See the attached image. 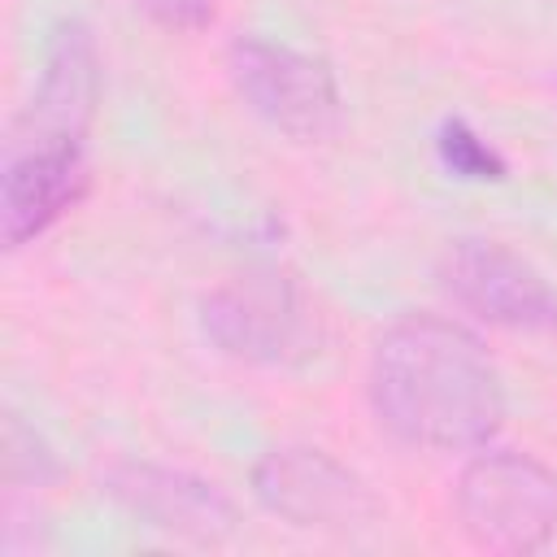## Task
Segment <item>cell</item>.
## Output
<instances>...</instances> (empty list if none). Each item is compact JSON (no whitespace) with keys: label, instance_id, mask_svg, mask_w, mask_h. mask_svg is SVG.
<instances>
[{"label":"cell","instance_id":"6da1fadb","mask_svg":"<svg viewBox=\"0 0 557 557\" xmlns=\"http://www.w3.org/2000/svg\"><path fill=\"white\" fill-rule=\"evenodd\" d=\"M370 405L413 448H479L505 418V387L487 348L457 322L413 313L387 326L370 357Z\"/></svg>","mask_w":557,"mask_h":557},{"label":"cell","instance_id":"7a4b0ae2","mask_svg":"<svg viewBox=\"0 0 557 557\" xmlns=\"http://www.w3.org/2000/svg\"><path fill=\"white\" fill-rule=\"evenodd\" d=\"M87 126L91 117L65 100L30 96L4 144L0 170V235L22 248L48 231L87 191Z\"/></svg>","mask_w":557,"mask_h":557},{"label":"cell","instance_id":"3957f363","mask_svg":"<svg viewBox=\"0 0 557 557\" xmlns=\"http://www.w3.org/2000/svg\"><path fill=\"white\" fill-rule=\"evenodd\" d=\"M457 518L483 553H540L557 535V474L527 453H479L457 479Z\"/></svg>","mask_w":557,"mask_h":557},{"label":"cell","instance_id":"277c9868","mask_svg":"<svg viewBox=\"0 0 557 557\" xmlns=\"http://www.w3.org/2000/svg\"><path fill=\"white\" fill-rule=\"evenodd\" d=\"M226 74L244 104L292 139L318 144L339 126V91L318 57L248 35L231 44Z\"/></svg>","mask_w":557,"mask_h":557},{"label":"cell","instance_id":"5b68a950","mask_svg":"<svg viewBox=\"0 0 557 557\" xmlns=\"http://www.w3.org/2000/svg\"><path fill=\"white\" fill-rule=\"evenodd\" d=\"M440 287L466 313L505 331H557V292L548 278L492 239H457L440 257Z\"/></svg>","mask_w":557,"mask_h":557},{"label":"cell","instance_id":"8992f818","mask_svg":"<svg viewBox=\"0 0 557 557\" xmlns=\"http://www.w3.org/2000/svg\"><path fill=\"white\" fill-rule=\"evenodd\" d=\"M257 500L305 531H361L379 518L370 487L322 448H274L252 470Z\"/></svg>","mask_w":557,"mask_h":557},{"label":"cell","instance_id":"52a82bcc","mask_svg":"<svg viewBox=\"0 0 557 557\" xmlns=\"http://www.w3.org/2000/svg\"><path fill=\"white\" fill-rule=\"evenodd\" d=\"M205 335L239 361H287L305 344V313L283 278H239L205 296Z\"/></svg>","mask_w":557,"mask_h":557},{"label":"cell","instance_id":"ba28073f","mask_svg":"<svg viewBox=\"0 0 557 557\" xmlns=\"http://www.w3.org/2000/svg\"><path fill=\"white\" fill-rule=\"evenodd\" d=\"M109 492L148 527L196 540V544H218L235 531V505L213 483L183 470L122 466L109 474Z\"/></svg>","mask_w":557,"mask_h":557},{"label":"cell","instance_id":"9c48e42d","mask_svg":"<svg viewBox=\"0 0 557 557\" xmlns=\"http://www.w3.org/2000/svg\"><path fill=\"white\" fill-rule=\"evenodd\" d=\"M440 157H444V165L453 170V174H461V178H505V161H500V152L496 148H487L461 117H448L444 126H440Z\"/></svg>","mask_w":557,"mask_h":557},{"label":"cell","instance_id":"30bf717a","mask_svg":"<svg viewBox=\"0 0 557 557\" xmlns=\"http://www.w3.org/2000/svg\"><path fill=\"white\" fill-rule=\"evenodd\" d=\"M139 9L170 30H200L213 22V0H139Z\"/></svg>","mask_w":557,"mask_h":557}]
</instances>
